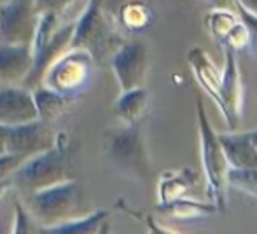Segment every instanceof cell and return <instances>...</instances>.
Segmentation results:
<instances>
[{
    "instance_id": "484cf974",
    "label": "cell",
    "mask_w": 257,
    "mask_h": 234,
    "mask_svg": "<svg viewBox=\"0 0 257 234\" xmlns=\"http://www.w3.org/2000/svg\"><path fill=\"white\" fill-rule=\"evenodd\" d=\"M9 133H11V126L2 124V122H0V156L7 152V142H9Z\"/></svg>"
},
{
    "instance_id": "9a60e30c",
    "label": "cell",
    "mask_w": 257,
    "mask_h": 234,
    "mask_svg": "<svg viewBox=\"0 0 257 234\" xmlns=\"http://www.w3.org/2000/svg\"><path fill=\"white\" fill-rule=\"evenodd\" d=\"M158 211L165 218H172V220L180 222L200 220V218L219 213L215 204L200 203V201L187 199V197H179V199H173L170 203H159Z\"/></svg>"
},
{
    "instance_id": "7a4b0ae2",
    "label": "cell",
    "mask_w": 257,
    "mask_h": 234,
    "mask_svg": "<svg viewBox=\"0 0 257 234\" xmlns=\"http://www.w3.org/2000/svg\"><path fill=\"white\" fill-rule=\"evenodd\" d=\"M35 215L46 224L53 227L65 224L74 218L82 217V194L75 182L63 180L32 194Z\"/></svg>"
},
{
    "instance_id": "ac0fdd59",
    "label": "cell",
    "mask_w": 257,
    "mask_h": 234,
    "mask_svg": "<svg viewBox=\"0 0 257 234\" xmlns=\"http://www.w3.org/2000/svg\"><path fill=\"white\" fill-rule=\"evenodd\" d=\"M32 93H34V102L37 107L39 119H42V121H53L58 116H61L67 109L65 93L58 91V89L41 84L35 89H32Z\"/></svg>"
},
{
    "instance_id": "52a82bcc",
    "label": "cell",
    "mask_w": 257,
    "mask_h": 234,
    "mask_svg": "<svg viewBox=\"0 0 257 234\" xmlns=\"http://www.w3.org/2000/svg\"><path fill=\"white\" fill-rule=\"evenodd\" d=\"M58 145L56 133L46 124L42 119H35L23 124L11 126L9 142H7V152L18 154V156L28 157L35 154L46 152Z\"/></svg>"
},
{
    "instance_id": "9c48e42d",
    "label": "cell",
    "mask_w": 257,
    "mask_h": 234,
    "mask_svg": "<svg viewBox=\"0 0 257 234\" xmlns=\"http://www.w3.org/2000/svg\"><path fill=\"white\" fill-rule=\"evenodd\" d=\"M105 39L102 0H89L88 7L74 25L70 49L79 53H95Z\"/></svg>"
},
{
    "instance_id": "5bb4252c",
    "label": "cell",
    "mask_w": 257,
    "mask_h": 234,
    "mask_svg": "<svg viewBox=\"0 0 257 234\" xmlns=\"http://www.w3.org/2000/svg\"><path fill=\"white\" fill-rule=\"evenodd\" d=\"M74 51V49H72ZM86 61L82 58H77V51H74V56H70L68 60H58L56 63L49 68V72L46 74V77H51L48 81L49 88H54L61 93H68L75 88L77 84H81L82 79L86 75Z\"/></svg>"
},
{
    "instance_id": "7c38bea8",
    "label": "cell",
    "mask_w": 257,
    "mask_h": 234,
    "mask_svg": "<svg viewBox=\"0 0 257 234\" xmlns=\"http://www.w3.org/2000/svg\"><path fill=\"white\" fill-rule=\"evenodd\" d=\"M187 60L193 68L196 81L201 84V88L206 91V95L213 100L219 109H222V102H220V81H222V72L215 67L208 55L200 48H193L187 53Z\"/></svg>"
},
{
    "instance_id": "f1b7e54d",
    "label": "cell",
    "mask_w": 257,
    "mask_h": 234,
    "mask_svg": "<svg viewBox=\"0 0 257 234\" xmlns=\"http://www.w3.org/2000/svg\"><path fill=\"white\" fill-rule=\"evenodd\" d=\"M248 135H250L252 143H254V147L257 149V129H255V131H250V133H248Z\"/></svg>"
},
{
    "instance_id": "7402d4cb",
    "label": "cell",
    "mask_w": 257,
    "mask_h": 234,
    "mask_svg": "<svg viewBox=\"0 0 257 234\" xmlns=\"http://www.w3.org/2000/svg\"><path fill=\"white\" fill-rule=\"evenodd\" d=\"M122 20H124L126 27L133 28V30H140V28H146L147 25H151L153 14H151V9L146 4L132 2L130 6L124 7Z\"/></svg>"
},
{
    "instance_id": "f546056e",
    "label": "cell",
    "mask_w": 257,
    "mask_h": 234,
    "mask_svg": "<svg viewBox=\"0 0 257 234\" xmlns=\"http://www.w3.org/2000/svg\"><path fill=\"white\" fill-rule=\"evenodd\" d=\"M6 2H7V0H0V6H4Z\"/></svg>"
},
{
    "instance_id": "277c9868",
    "label": "cell",
    "mask_w": 257,
    "mask_h": 234,
    "mask_svg": "<svg viewBox=\"0 0 257 234\" xmlns=\"http://www.w3.org/2000/svg\"><path fill=\"white\" fill-rule=\"evenodd\" d=\"M39 18L35 0H7L0 6V42L32 46Z\"/></svg>"
},
{
    "instance_id": "4fadbf2b",
    "label": "cell",
    "mask_w": 257,
    "mask_h": 234,
    "mask_svg": "<svg viewBox=\"0 0 257 234\" xmlns=\"http://www.w3.org/2000/svg\"><path fill=\"white\" fill-rule=\"evenodd\" d=\"M219 142L231 168H257V149L248 133L229 131L219 135Z\"/></svg>"
},
{
    "instance_id": "6da1fadb",
    "label": "cell",
    "mask_w": 257,
    "mask_h": 234,
    "mask_svg": "<svg viewBox=\"0 0 257 234\" xmlns=\"http://www.w3.org/2000/svg\"><path fill=\"white\" fill-rule=\"evenodd\" d=\"M198 131H200V147H201V164L206 178V194L212 204H215L219 213L227 208V182L226 173L229 170V163L219 142V135L212 129L206 119L203 100L198 96Z\"/></svg>"
},
{
    "instance_id": "83f0119b",
    "label": "cell",
    "mask_w": 257,
    "mask_h": 234,
    "mask_svg": "<svg viewBox=\"0 0 257 234\" xmlns=\"http://www.w3.org/2000/svg\"><path fill=\"white\" fill-rule=\"evenodd\" d=\"M7 185H9L7 178H6V180H0V197L4 196V192H6V189H7Z\"/></svg>"
},
{
    "instance_id": "4316f807",
    "label": "cell",
    "mask_w": 257,
    "mask_h": 234,
    "mask_svg": "<svg viewBox=\"0 0 257 234\" xmlns=\"http://www.w3.org/2000/svg\"><path fill=\"white\" fill-rule=\"evenodd\" d=\"M240 7H243L245 11H248L250 14L257 16V0H234Z\"/></svg>"
},
{
    "instance_id": "8992f818",
    "label": "cell",
    "mask_w": 257,
    "mask_h": 234,
    "mask_svg": "<svg viewBox=\"0 0 257 234\" xmlns=\"http://www.w3.org/2000/svg\"><path fill=\"white\" fill-rule=\"evenodd\" d=\"M112 70L121 91L142 88L149 72V55L142 42H128L112 56Z\"/></svg>"
},
{
    "instance_id": "8fae6325",
    "label": "cell",
    "mask_w": 257,
    "mask_h": 234,
    "mask_svg": "<svg viewBox=\"0 0 257 234\" xmlns=\"http://www.w3.org/2000/svg\"><path fill=\"white\" fill-rule=\"evenodd\" d=\"M34 56L30 46H16L0 42V88L23 86L30 74Z\"/></svg>"
},
{
    "instance_id": "e0dca14e",
    "label": "cell",
    "mask_w": 257,
    "mask_h": 234,
    "mask_svg": "<svg viewBox=\"0 0 257 234\" xmlns=\"http://www.w3.org/2000/svg\"><path fill=\"white\" fill-rule=\"evenodd\" d=\"M198 175L189 168H182L179 171H168L159 180V203H170L179 197H186L187 192L196 185Z\"/></svg>"
},
{
    "instance_id": "cb8c5ba5",
    "label": "cell",
    "mask_w": 257,
    "mask_h": 234,
    "mask_svg": "<svg viewBox=\"0 0 257 234\" xmlns=\"http://www.w3.org/2000/svg\"><path fill=\"white\" fill-rule=\"evenodd\" d=\"M74 0H35V7L39 13H61L67 9Z\"/></svg>"
},
{
    "instance_id": "ffe728a7",
    "label": "cell",
    "mask_w": 257,
    "mask_h": 234,
    "mask_svg": "<svg viewBox=\"0 0 257 234\" xmlns=\"http://www.w3.org/2000/svg\"><path fill=\"white\" fill-rule=\"evenodd\" d=\"M240 21V16L233 13L231 9H220V7H215L212 13H208L206 16V27H208V32L217 39V42L222 44L224 39L227 37L231 30H233L234 25Z\"/></svg>"
},
{
    "instance_id": "3957f363",
    "label": "cell",
    "mask_w": 257,
    "mask_h": 234,
    "mask_svg": "<svg viewBox=\"0 0 257 234\" xmlns=\"http://www.w3.org/2000/svg\"><path fill=\"white\" fill-rule=\"evenodd\" d=\"M68 157L63 147H53L46 152L35 154L21 163V166L14 171V183L20 189L28 192H37L54 183H60L67 178Z\"/></svg>"
},
{
    "instance_id": "5b68a950",
    "label": "cell",
    "mask_w": 257,
    "mask_h": 234,
    "mask_svg": "<svg viewBox=\"0 0 257 234\" xmlns=\"http://www.w3.org/2000/svg\"><path fill=\"white\" fill-rule=\"evenodd\" d=\"M108 156L114 163L124 170H132L135 173H146L147 157L139 124H126L107 136L105 143Z\"/></svg>"
},
{
    "instance_id": "d6986e66",
    "label": "cell",
    "mask_w": 257,
    "mask_h": 234,
    "mask_svg": "<svg viewBox=\"0 0 257 234\" xmlns=\"http://www.w3.org/2000/svg\"><path fill=\"white\" fill-rule=\"evenodd\" d=\"M107 217V211H95L88 217H79L65 224H58L53 227H46V232L53 234H82V232H98L102 227V222Z\"/></svg>"
},
{
    "instance_id": "30bf717a",
    "label": "cell",
    "mask_w": 257,
    "mask_h": 234,
    "mask_svg": "<svg viewBox=\"0 0 257 234\" xmlns=\"http://www.w3.org/2000/svg\"><path fill=\"white\" fill-rule=\"evenodd\" d=\"M39 119L34 93L25 86H2L0 88V122L18 126Z\"/></svg>"
},
{
    "instance_id": "d4e9b609",
    "label": "cell",
    "mask_w": 257,
    "mask_h": 234,
    "mask_svg": "<svg viewBox=\"0 0 257 234\" xmlns=\"http://www.w3.org/2000/svg\"><path fill=\"white\" fill-rule=\"evenodd\" d=\"M32 231V222L28 215L25 213L23 208L18 204L16 206V225H14V232H30Z\"/></svg>"
},
{
    "instance_id": "ba28073f",
    "label": "cell",
    "mask_w": 257,
    "mask_h": 234,
    "mask_svg": "<svg viewBox=\"0 0 257 234\" xmlns=\"http://www.w3.org/2000/svg\"><path fill=\"white\" fill-rule=\"evenodd\" d=\"M243 84H241L240 68L236 61V51L226 48V65L222 70V81H220V102H222L224 121H226L229 131H236L243 114Z\"/></svg>"
},
{
    "instance_id": "44dd1931",
    "label": "cell",
    "mask_w": 257,
    "mask_h": 234,
    "mask_svg": "<svg viewBox=\"0 0 257 234\" xmlns=\"http://www.w3.org/2000/svg\"><path fill=\"white\" fill-rule=\"evenodd\" d=\"M227 187L241 190L252 197H257V168H231L226 173Z\"/></svg>"
},
{
    "instance_id": "2e32d148",
    "label": "cell",
    "mask_w": 257,
    "mask_h": 234,
    "mask_svg": "<svg viewBox=\"0 0 257 234\" xmlns=\"http://www.w3.org/2000/svg\"><path fill=\"white\" fill-rule=\"evenodd\" d=\"M149 91L146 88H135L122 91L115 102V114L124 121V124H140L149 109Z\"/></svg>"
},
{
    "instance_id": "603a6c76",
    "label": "cell",
    "mask_w": 257,
    "mask_h": 234,
    "mask_svg": "<svg viewBox=\"0 0 257 234\" xmlns=\"http://www.w3.org/2000/svg\"><path fill=\"white\" fill-rule=\"evenodd\" d=\"M25 161V157L18 156L13 152H6L0 156V180H6L9 176L14 175V171L21 166V163Z\"/></svg>"
}]
</instances>
